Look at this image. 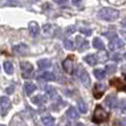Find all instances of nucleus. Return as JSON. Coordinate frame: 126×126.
I'll list each match as a JSON object with an SVG mask.
<instances>
[{"label":"nucleus","mask_w":126,"mask_h":126,"mask_svg":"<svg viewBox=\"0 0 126 126\" xmlns=\"http://www.w3.org/2000/svg\"><path fill=\"white\" fill-rule=\"evenodd\" d=\"M55 2H57L58 4H65V3H66L65 1H55Z\"/></svg>","instance_id":"ea45409f"},{"label":"nucleus","mask_w":126,"mask_h":126,"mask_svg":"<svg viewBox=\"0 0 126 126\" xmlns=\"http://www.w3.org/2000/svg\"><path fill=\"white\" fill-rule=\"evenodd\" d=\"M122 26L124 27V28H126V19H124V20L122 21Z\"/></svg>","instance_id":"58836bf2"},{"label":"nucleus","mask_w":126,"mask_h":126,"mask_svg":"<svg viewBox=\"0 0 126 126\" xmlns=\"http://www.w3.org/2000/svg\"><path fill=\"white\" fill-rule=\"evenodd\" d=\"M93 47L97 50H103L104 49V44H103V41L100 39V38H95L93 40Z\"/></svg>","instance_id":"412c9836"},{"label":"nucleus","mask_w":126,"mask_h":126,"mask_svg":"<svg viewBox=\"0 0 126 126\" xmlns=\"http://www.w3.org/2000/svg\"><path fill=\"white\" fill-rule=\"evenodd\" d=\"M124 58H125V59H126V52H125V54H124Z\"/></svg>","instance_id":"c03bdc74"},{"label":"nucleus","mask_w":126,"mask_h":126,"mask_svg":"<svg viewBox=\"0 0 126 126\" xmlns=\"http://www.w3.org/2000/svg\"><path fill=\"white\" fill-rule=\"evenodd\" d=\"M105 91V85L103 84H96L95 85V90H94V97L95 98H100L101 96L103 95V93H104Z\"/></svg>","instance_id":"f8f14e48"},{"label":"nucleus","mask_w":126,"mask_h":126,"mask_svg":"<svg viewBox=\"0 0 126 126\" xmlns=\"http://www.w3.org/2000/svg\"><path fill=\"white\" fill-rule=\"evenodd\" d=\"M28 50H29L28 46H26L24 43H19L12 48L13 53H15V54H18V55H26L27 52H28Z\"/></svg>","instance_id":"0eeeda50"},{"label":"nucleus","mask_w":126,"mask_h":126,"mask_svg":"<svg viewBox=\"0 0 126 126\" xmlns=\"http://www.w3.org/2000/svg\"><path fill=\"white\" fill-rule=\"evenodd\" d=\"M72 3L75 4V6H80V4H81V1H72Z\"/></svg>","instance_id":"4c0bfd02"},{"label":"nucleus","mask_w":126,"mask_h":126,"mask_svg":"<svg viewBox=\"0 0 126 126\" xmlns=\"http://www.w3.org/2000/svg\"><path fill=\"white\" fill-rule=\"evenodd\" d=\"M35 89H37V86H35L33 83H31V82L24 83V91H26L27 95H31V94L35 91Z\"/></svg>","instance_id":"2eb2a0df"},{"label":"nucleus","mask_w":126,"mask_h":126,"mask_svg":"<svg viewBox=\"0 0 126 126\" xmlns=\"http://www.w3.org/2000/svg\"><path fill=\"white\" fill-rule=\"evenodd\" d=\"M78 106H79V110H80L82 113H85V112L87 111V107H86V105H85V103L83 102V101H79Z\"/></svg>","instance_id":"c85d7f7f"},{"label":"nucleus","mask_w":126,"mask_h":126,"mask_svg":"<svg viewBox=\"0 0 126 126\" xmlns=\"http://www.w3.org/2000/svg\"><path fill=\"white\" fill-rule=\"evenodd\" d=\"M31 101H32V103L33 104H35V105H41V104H43V103L46 102V97L42 96V95H37V96H34Z\"/></svg>","instance_id":"4be33fe9"},{"label":"nucleus","mask_w":126,"mask_h":126,"mask_svg":"<svg viewBox=\"0 0 126 126\" xmlns=\"http://www.w3.org/2000/svg\"><path fill=\"white\" fill-rule=\"evenodd\" d=\"M19 2L17 1H8V2H3V4H8V6H17Z\"/></svg>","instance_id":"f704fd0d"},{"label":"nucleus","mask_w":126,"mask_h":126,"mask_svg":"<svg viewBox=\"0 0 126 126\" xmlns=\"http://www.w3.org/2000/svg\"><path fill=\"white\" fill-rule=\"evenodd\" d=\"M110 83H111L112 85H114V86H116L118 90H122L123 89V83H122V81H121V79H118V78L112 79Z\"/></svg>","instance_id":"a878e982"},{"label":"nucleus","mask_w":126,"mask_h":126,"mask_svg":"<svg viewBox=\"0 0 126 126\" xmlns=\"http://www.w3.org/2000/svg\"><path fill=\"white\" fill-rule=\"evenodd\" d=\"M76 74L79 75V79H80V81L82 82V84L85 85V86H89L90 85V76H89V74H87V72L85 71L81 65H79L78 69H76Z\"/></svg>","instance_id":"7ed1b4c3"},{"label":"nucleus","mask_w":126,"mask_h":126,"mask_svg":"<svg viewBox=\"0 0 126 126\" xmlns=\"http://www.w3.org/2000/svg\"><path fill=\"white\" fill-rule=\"evenodd\" d=\"M3 67H4V71H6L7 74H12L13 73V65L10 61H6L3 63Z\"/></svg>","instance_id":"393cba45"},{"label":"nucleus","mask_w":126,"mask_h":126,"mask_svg":"<svg viewBox=\"0 0 126 126\" xmlns=\"http://www.w3.org/2000/svg\"><path fill=\"white\" fill-rule=\"evenodd\" d=\"M29 31H30V33L33 35V37L38 35L39 34V31H40L39 24H38L37 22H34V21H31L30 23H29Z\"/></svg>","instance_id":"9b49d317"},{"label":"nucleus","mask_w":126,"mask_h":126,"mask_svg":"<svg viewBox=\"0 0 126 126\" xmlns=\"http://www.w3.org/2000/svg\"><path fill=\"white\" fill-rule=\"evenodd\" d=\"M74 31H75V26H71V27H69V28L66 29V32L69 33V34L74 33Z\"/></svg>","instance_id":"72a5a7b5"},{"label":"nucleus","mask_w":126,"mask_h":126,"mask_svg":"<svg viewBox=\"0 0 126 126\" xmlns=\"http://www.w3.org/2000/svg\"><path fill=\"white\" fill-rule=\"evenodd\" d=\"M109 48H110V50H112V51H115V50H118V49H122V48H124V41H123L122 39L115 38V39H113V40H111V41H110Z\"/></svg>","instance_id":"423d86ee"},{"label":"nucleus","mask_w":126,"mask_h":126,"mask_svg":"<svg viewBox=\"0 0 126 126\" xmlns=\"http://www.w3.org/2000/svg\"><path fill=\"white\" fill-rule=\"evenodd\" d=\"M40 79H42V80L44 81H54L55 80V75L52 73V72H42L41 74L39 75Z\"/></svg>","instance_id":"4468645a"},{"label":"nucleus","mask_w":126,"mask_h":126,"mask_svg":"<svg viewBox=\"0 0 126 126\" xmlns=\"http://www.w3.org/2000/svg\"><path fill=\"white\" fill-rule=\"evenodd\" d=\"M42 123H43L44 126H52L53 123H54V117H52V116H44V117H42Z\"/></svg>","instance_id":"b1692460"},{"label":"nucleus","mask_w":126,"mask_h":126,"mask_svg":"<svg viewBox=\"0 0 126 126\" xmlns=\"http://www.w3.org/2000/svg\"><path fill=\"white\" fill-rule=\"evenodd\" d=\"M20 69H21V73H22V76L24 79H29L33 71V66L31 63L29 62H21L20 63Z\"/></svg>","instance_id":"20e7f679"},{"label":"nucleus","mask_w":126,"mask_h":126,"mask_svg":"<svg viewBox=\"0 0 126 126\" xmlns=\"http://www.w3.org/2000/svg\"><path fill=\"white\" fill-rule=\"evenodd\" d=\"M122 33H123V35H124L125 39H126V31H122Z\"/></svg>","instance_id":"79ce46f5"},{"label":"nucleus","mask_w":126,"mask_h":126,"mask_svg":"<svg viewBox=\"0 0 126 126\" xmlns=\"http://www.w3.org/2000/svg\"><path fill=\"white\" fill-rule=\"evenodd\" d=\"M10 126H26L24 125V122L19 115L13 116V118L11 120V124Z\"/></svg>","instance_id":"f3484780"},{"label":"nucleus","mask_w":126,"mask_h":126,"mask_svg":"<svg viewBox=\"0 0 126 126\" xmlns=\"http://www.w3.org/2000/svg\"><path fill=\"white\" fill-rule=\"evenodd\" d=\"M122 124L124 125V126H126V117L123 118V121H122Z\"/></svg>","instance_id":"a19ab883"},{"label":"nucleus","mask_w":126,"mask_h":126,"mask_svg":"<svg viewBox=\"0 0 126 126\" xmlns=\"http://www.w3.org/2000/svg\"><path fill=\"white\" fill-rule=\"evenodd\" d=\"M104 104L106 105L109 109H114L117 105V101H116V96L113 94H110L104 101Z\"/></svg>","instance_id":"1a4fd4ad"},{"label":"nucleus","mask_w":126,"mask_h":126,"mask_svg":"<svg viewBox=\"0 0 126 126\" xmlns=\"http://www.w3.org/2000/svg\"><path fill=\"white\" fill-rule=\"evenodd\" d=\"M1 126H4V125H1Z\"/></svg>","instance_id":"a18cd8bd"},{"label":"nucleus","mask_w":126,"mask_h":126,"mask_svg":"<svg viewBox=\"0 0 126 126\" xmlns=\"http://www.w3.org/2000/svg\"><path fill=\"white\" fill-rule=\"evenodd\" d=\"M10 105L11 102L7 96H2L1 100H0V110H1V116H4L8 111L10 110Z\"/></svg>","instance_id":"39448f33"},{"label":"nucleus","mask_w":126,"mask_h":126,"mask_svg":"<svg viewBox=\"0 0 126 126\" xmlns=\"http://www.w3.org/2000/svg\"><path fill=\"white\" fill-rule=\"evenodd\" d=\"M62 66L66 73H72V71H73V63L70 59H65L62 63Z\"/></svg>","instance_id":"ddd939ff"},{"label":"nucleus","mask_w":126,"mask_h":126,"mask_svg":"<svg viewBox=\"0 0 126 126\" xmlns=\"http://www.w3.org/2000/svg\"><path fill=\"white\" fill-rule=\"evenodd\" d=\"M106 70H107V72H109L110 74L115 73V71H116V65H115V64L107 65V66H106Z\"/></svg>","instance_id":"7c9ffc66"},{"label":"nucleus","mask_w":126,"mask_h":126,"mask_svg":"<svg viewBox=\"0 0 126 126\" xmlns=\"http://www.w3.org/2000/svg\"><path fill=\"white\" fill-rule=\"evenodd\" d=\"M96 59H97L98 62H105L109 60V54H107L106 51H101V52H98L97 54H96Z\"/></svg>","instance_id":"a211bd4d"},{"label":"nucleus","mask_w":126,"mask_h":126,"mask_svg":"<svg viewBox=\"0 0 126 126\" xmlns=\"http://www.w3.org/2000/svg\"><path fill=\"white\" fill-rule=\"evenodd\" d=\"M76 126H83V125L81 124V123H79V124H76Z\"/></svg>","instance_id":"37998d69"},{"label":"nucleus","mask_w":126,"mask_h":126,"mask_svg":"<svg viewBox=\"0 0 126 126\" xmlns=\"http://www.w3.org/2000/svg\"><path fill=\"white\" fill-rule=\"evenodd\" d=\"M84 61L86 62L87 64H90V65H94L96 62H97V59H96V55L90 54V55H87V57L84 58Z\"/></svg>","instance_id":"5701e85b"},{"label":"nucleus","mask_w":126,"mask_h":126,"mask_svg":"<svg viewBox=\"0 0 126 126\" xmlns=\"http://www.w3.org/2000/svg\"><path fill=\"white\" fill-rule=\"evenodd\" d=\"M46 93L48 94L50 97H54L55 96V94H57V92H55V90L53 89V87H51V86H47V89H46Z\"/></svg>","instance_id":"cd10ccee"},{"label":"nucleus","mask_w":126,"mask_h":126,"mask_svg":"<svg viewBox=\"0 0 126 126\" xmlns=\"http://www.w3.org/2000/svg\"><path fill=\"white\" fill-rule=\"evenodd\" d=\"M104 35L106 38H109V39H111V40H113V39H115V38H117L116 37V33L115 32H106V33H104Z\"/></svg>","instance_id":"2f4dec72"},{"label":"nucleus","mask_w":126,"mask_h":126,"mask_svg":"<svg viewBox=\"0 0 126 126\" xmlns=\"http://www.w3.org/2000/svg\"><path fill=\"white\" fill-rule=\"evenodd\" d=\"M125 110H126V106H125Z\"/></svg>","instance_id":"49530a36"},{"label":"nucleus","mask_w":126,"mask_h":126,"mask_svg":"<svg viewBox=\"0 0 126 126\" xmlns=\"http://www.w3.org/2000/svg\"><path fill=\"white\" fill-rule=\"evenodd\" d=\"M13 91H15V87H13L12 85H11V86H9L8 89L6 90V92H7V93H8V94H11V93H13Z\"/></svg>","instance_id":"c9c22d12"},{"label":"nucleus","mask_w":126,"mask_h":126,"mask_svg":"<svg viewBox=\"0 0 126 126\" xmlns=\"http://www.w3.org/2000/svg\"><path fill=\"white\" fill-rule=\"evenodd\" d=\"M64 47L67 50H73L74 49V43L71 39H65L64 40Z\"/></svg>","instance_id":"bb28decb"},{"label":"nucleus","mask_w":126,"mask_h":126,"mask_svg":"<svg viewBox=\"0 0 126 126\" xmlns=\"http://www.w3.org/2000/svg\"><path fill=\"white\" fill-rule=\"evenodd\" d=\"M58 31H59V28L55 26H52V24H46L43 27V33L47 37H53Z\"/></svg>","instance_id":"6e6552de"},{"label":"nucleus","mask_w":126,"mask_h":126,"mask_svg":"<svg viewBox=\"0 0 126 126\" xmlns=\"http://www.w3.org/2000/svg\"><path fill=\"white\" fill-rule=\"evenodd\" d=\"M114 126H124L122 124V123H120V122H115L114 123Z\"/></svg>","instance_id":"e433bc0d"},{"label":"nucleus","mask_w":126,"mask_h":126,"mask_svg":"<svg viewBox=\"0 0 126 126\" xmlns=\"http://www.w3.org/2000/svg\"><path fill=\"white\" fill-rule=\"evenodd\" d=\"M38 66H39V69H41V70H46V69H48V67L51 66V61L48 59H41L38 61Z\"/></svg>","instance_id":"dca6fc26"},{"label":"nucleus","mask_w":126,"mask_h":126,"mask_svg":"<svg viewBox=\"0 0 126 126\" xmlns=\"http://www.w3.org/2000/svg\"><path fill=\"white\" fill-rule=\"evenodd\" d=\"M76 42H78V48H79V51H80V52H83V51L89 49V42L83 40L81 37L76 38Z\"/></svg>","instance_id":"9d476101"},{"label":"nucleus","mask_w":126,"mask_h":126,"mask_svg":"<svg viewBox=\"0 0 126 126\" xmlns=\"http://www.w3.org/2000/svg\"><path fill=\"white\" fill-rule=\"evenodd\" d=\"M109 3L114 4V6H123V4L126 3V1H123V0H121V1H117V0H109Z\"/></svg>","instance_id":"c756f323"},{"label":"nucleus","mask_w":126,"mask_h":126,"mask_svg":"<svg viewBox=\"0 0 126 126\" xmlns=\"http://www.w3.org/2000/svg\"><path fill=\"white\" fill-rule=\"evenodd\" d=\"M93 74L95 75L96 79H98V80H103V79L105 78V74H106V72H105L103 69H95L93 71Z\"/></svg>","instance_id":"6ab92c4d"},{"label":"nucleus","mask_w":126,"mask_h":126,"mask_svg":"<svg viewBox=\"0 0 126 126\" xmlns=\"http://www.w3.org/2000/svg\"><path fill=\"white\" fill-rule=\"evenodd\" d=\"M97 17L101 20H106V21H114L120 17V11L114 8H103L98 11Z\"/></svg>","instance_id":"f257e3e1"},{"label":"nucleus","mask_w":126,"mask_h":126,"mask_svg":"<svg viewBox=\"0 0 126 126\" xmlns=\"http://www.w3.org/2000/svg\"><path fill=\"white\" fill-rule=\"evenodd\" d=\"M66 115H67V117L73 118V120L79 117V113H78V111H76V109H74V107H70V109L67 110Z\"/></svg>","instance_id":"aec40b11"},{"label":"nucleus","mask_w":126,"mask_h":126,"mask_svg":"<svg viewBox=\"0 0 126 126\" xmlns=\"http://www.w3.org/2000/svg\"><path fill=\"white\" fill-rule=\"evenodd\" d=\"M80 31H81V33H83V34H85V35H91V33H92V31L86 28H81Z\"/></svg>","instance_id":"473e14b6"},{"label":"nucleus","mask_w":126,"mask_h":126,"mask_svg":"<svg viewBox=\"0 0 126 126\" xmlns=\"http://www.w3.org/2000/svg\"><path fill=\"white\" fill-rule=\"evenodd\" d=\"M109 114L105 112V110H103V107L101 105H97L94 111V115H93V121L95 123H102L105 120H107Z\"/></svg>","instance_id":"f03ea898"}]
</instances>
